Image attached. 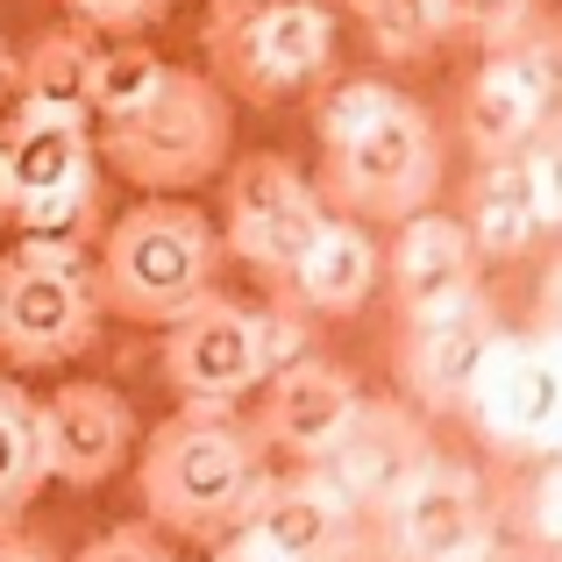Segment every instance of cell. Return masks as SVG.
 I'll return each instance as SVG.
<instances>
[{"label": "cell", "instance_id": "1", "mask_svg": "<svg viewBox=\"0 0 562 562\" xmlns=\"http://www.w3.org/2000/svg\"><path fill=\"white\" fill-rule=\"evenodd\" d=\"M263 477V441L249 435V420H235V406H179L165 427H150L143 441V513L157 520V535L179 541H235L243 513L257 506Z\"/></svg>", "mask_w": 562, "mask_h": 562}, {"label": "cell", "instance_id": "2", "mask_svg": "<svg viewBox=\"0 0 562 562\" xmlns=\"http://www.w3.org/2000/svg\"><path fill=\"white\" fill-rule=\"evenodd\" d=\"M93 306L114 321H143V328H171L200 300H214L221 271V235L192 200H136L100 228L93 257Z\"/></svg>", "mask_w": 562, "mask_h": 562}, {"label": "cell", "instance_id": "3", "mask_svg": "<svg viewBox=\"0 0 562 562\" xmlns=\"http://www.w3.org/2000/svg\"><path fill=\"white\" fill-rule=\"evenodd\" d=\"M228 143H235L228 93L206 71H165L136 114L108 122V136L93 143V165H114V179L143 186L150 200H171L186 186L221 179Z\"/></svg>", "mask_w": 562, "mask_h": 562}, {"label": "cell", "instance_id": "4", "mask_svg": "<svg viewBox=\"0 0 562 562\" xmlns=\"http://www.w3.org/2000/svg\"><path fill=\"white\" fill-rule=\"evenodd\" d=\"M441 192V128L420 100L392 93L378 108V122L357 143H342L335 157H321L314 200L335 221H413L427 214Z\"/></svg>", "mask_w": 562, "mask_h": 562}, {"label": "cell", "instance_id": "5", "mask_svg": "<svg viewBox=\"0 0 562 562\" xmlns=\"http://www.w3.org/2000/svg\"><path fill=\"white\" fill-rule=\"evenodd\" d=\"M206 65L214 86L278 108L300 86L328 79L335 65V14L321 0H257V8H221L206 22Z\"/></svg>", "mask_w": 562, "mask_h": 562}, {"label": "cell", "instance_id": "6", "mask_svg": "<svg viewBox=\"0 0 562 562\" xmlns=\"http://www.w3.org/2000/svg\"><path fill=\"white\" fill-rule=\"evenodd\" d=\"M100 306H93V271L86 257L22 243L0 257V357L22 371H50V363L93 349Z\"/></svg>", "mask_w": 562, "mask_h": 562}, {"label": "cell", "instance_id": "7", "mask_svg": "<svg viewBox=\"0 0 562 562\" xmlns=\"http://www.w3.org/2000/svg\"><path fill=\"white\" fill-rule=\"evenodd\" d=\"M321 228H328V206L314 200V179L292 157L278 150L228 157V171H221V249H235L249 271H263L285 292V278L300 271Z\"/></svg>", "mask_w": 562, "mask_h": 562}, {"label": "cell", "instance_id": "8", "mask_svg": "<svg viewBox=\"0 0 562 562\" xmlns=\"http://www.w3.org/2000/svg\"><path fill=\"white\" fill-rule=\"evenodd\" d=\"M435 456H441L435 435H427V420L406 398H363V406L349 413V427L328 441V456L314 463V477L328 484L363 527H378Z\"/></svg>", "mask_w": 562, "mask_h": 562}, {"label": "cell", "instance_id": "9", "mask_svg": "<svg viewBox=\"0 0 562 562\" xmlns=\"http://www.w3.org/2000/svg\"><path fill=\"white\" fill-rule=\"evenodd\" d=\"M492 555H498L492 492L456 456H435L406 484V498L378 520V562H492Z\"/></svg>", "mask_w": 562, "mask_h": 562}, {"label": "cell", "instance_id": "10", "mask_svg": "<svg viewBox=\"0 0 562 562\" xmlns=\"http://www.w3.org/2000/svg\"><path fill=\"white\" fill-rule=\"evenodd\" d=\"M470 420H477V435L492 441L498 456H513V463H549L555 449V420H562V384H555V349L549 335H498L492 363H484L477 392H470Z\"/></svg>", "mask_w": 562, "mask_h": 562}, {"label": "cell", "instance_id": "11", "mask_svg": "<svg viewBox=\"0 0 562 562\" xmlns=\"http://www.w3.org/2000/svg\"><path fill=\"white\" fill-rule=\"evenodd\" d=\"M235 535H243L263 562H363V555H378L371 527H363L314 470L263 477L257 506L243 513Z\"/></svg>", "mask_w": 562, "mask_h": 562}, {"label": "cell", "instance_id": "12", "mask_svg": "<svg viewBox=\"0 0 562 562\" xmlns=\"http://www.w3.org/2000/svg\"><path fill=\"white\" fill-rule=\"evenodd\" d=\"M498 335H506V321H498V306L484 292H470L449 314L413 321L406 349H398V398L420 420L427 413H463L477 378H484V363H492V349H498Z\"/></svg>", "mask_w": 562, "mask_h": 562}, {"label": "cell", "instance_id": "13", "mask_svg": "<svg viewBox=\"0 0 562 562\" xmlns=\"http://www.w3.org/2000/svg\"><path fill=\"white\" fill-rule=\"evenodd\" d=\"M165 384L186 406H235L263 384V349H257V314L235 300H200L186 321L165 328Z\"/></svg>", "mask_w": 562, "mask_h": 562}, {"label": "cell", "instance_id": "14", "mask_svg": "<svg viewBox=\"0 0 562 562\" xmlns=\"http://www.w3.org/2000/svg\"><path fill=\"white\" fill-rule=\"evenodd\" d=\"M36 441H43V477H65L79 492L108 484L136 449V413L114 384H57L36 398Z\"/></svg>", "mask_w": 562, "mask_h": 562}, {"label": "cell", "instance_id": "15", "mask_svg": "<svg viewBox=\"0 0 562 562\" xmlns=\"http://www.w3.org/2000/svg\"><path fill=\"white\" fill-rule=\"evenodd\" d=\"M357 406H363V384L335 357H314V349H306L300 363H285L278 378H263V406H257V427H249V435H257L263 449L292 456L300 470H314L321 456H328V441L349 427Z\"/></svg>", "mask_w": 562, "mask_h": 562}, {"label": "cell", "instance_id": "16", "mask_svg": "<svg viewBox=\"0 0 562 562\" xmlns=\"http://www.w3.org/2000/svg\"><path fill=\"white\" fill-rule=\"evenodd\" d=\"M93 171L100 165H93V128L86 122H57V114H29V108H14L0 122V200H8V221L93 186Z\"/></svg>", "mask_w": 562, "mask_h": 562}, {"label": "cell", "instance_id": "17", "mask_svg": "<svg viewBox=\"0 0 562 562\" xmlns=\"http://www.w3.org/2000/svg\"><path fill=\"white\" fill-rule=\"evenodd\" d=\"M477 249H470V235L456 228V214H413L398 221V243H392V292H398V314L427 321V314H449V306H463L470 292H477Z\"/></svg>", "mask_w": 562, "mask_h": 562}, {"label": "cell", "instance_id": "18", "mask_svg": "<svg viewBox=\"0 0 562 562\" xmlns=\"http://www.w3.org/2000/svg\"><path fill=\"white\" fill-rule=\"evenodd\" d=\"M378 278H384V249L371 243V228L328 214V228L314 235V249L300 257V271L285 278V300L306 306V314H321V321H349V314H363V300L378 292Z\"/></svg>", "mask_w": 562, "mask_h": 562}, {"label": "cell", "instance_id": "19", "mask_svg": "<svg viewBox=\"0 0 562 562\" xmlns=\"http://www.w3.org/2000/svg\"><path fill=\"white\" fill-rule=\"evenodd\" d=\"M456 122H463V143L484 157V165H513V157L549 128V100H541L520 71H506L498 57H484V71L463 79Z\"/></svg>", "mask_w": 562, "mask_h": 562}, {"label": "cell", "instance_id": "20", "mask_svg": "<svg viewBox=\"0 0 562 562\" xmlns=\"http://www.w3.org/2000/svg\"><path fill=\"white\" fill-rule=\"evenodd\" d=\"M93 57L100 43L86 29L57 22L14 57V93L29 114H57V122H93Z\"/></svg>", "mask_w": 562, "mask_h": 562}, {"label": "cell", "instance_id": "21", "mask_svg": "<svg viewBox=\"0 0 562 562\" xmlns=\"http://www.w3.org/2000/svg\"><path fill=\"white\" fill-rule=\"evenodd\" d=\"M456 228L470 235V249H477V263H506L520 257V249H535V235H549V214H541V200L527 192L520 165H484L477 179L463 186V214H456Z\"/></svg>", "mask_w": 562, "mask_h": 562}, {"label": "cell", "instance_id": "22", "mask_svg": "<svg viewBox=\"0 0 562 562\" xmlns=\"http://www.w3.org/2000/svg\"><path fill=\"white\" fill-rule=\"evenodd\" d=\"M43 484L50 477H43V441H36V398L14 378H0V527L22 520Z\"/></svg>", "mask_w": 562, "mask_h": 562}, {"label": "cell", "instance_id": "23", "mask_svg": "<svg viewBox=\"0 0 562 562\" xmlns=\"http://www.w3.org/2000/svg\"><path fill=\"white\" fill-rule=\"evenodd\" d=\"M165 57L143 50V43H114V50L93 57V114L100 122H122V114H136L143 100L157 93V79H165Z\"/></svg>", "mask_w": 562, "mask_h": 562}, {"label": "cell", "instance_id": "24", "mask_svg": "<svg viewBox=\"0 0 562 562\" xmlns=\"http://www.w3.org/2000/svg\"><path fill=\"white\" fill-rule=\"evenodd\" d=\"M392 100V86H378V79H342L328 100L314 108V136H321V157H335L342 143H357L363 128L378 122V108Z\"/></svg>", "mask_w": 562, "mask_h": 562}, {"label": "cell", "instance_id": "25", "mask_svg": "<svg viewBox=\"0 0 562 562\" xmlns=\"http://www.w3.org/2000/svg\"><path fill=\"white\" fill-rule=\"evenodd\" d=\"M363 29H371L378 57H392V65H413V57L435 50V22H427V0H378V8L363 14Z\"/></svg>", "mask_w": 562, "mask_h": 562}, {"label": "cell", "instance_id": "26", "mask_svg": "<svg viewBox=\"0 0 562 562\" xmlns=\"http://www.w3.org/2000/svg\"><path fill=\"white\" fill-rule=\"evenodd\" d=\"M520 8L527 0H427V22H435V43H492Z\"/></svg>", "mask_w": 562, "mask_h": 562}, {"label": "cell", "instance_id": "27", "mask_svg": "<svg viewBox=\"0 0 562 562\" xmlns=\"http://www.w3.org/2000/svg\"><path fill=\"white\" fill-rule=\"evenodd\" d=\"M71 8V29H86V36H136V29L165 22L171 0H65Z\"/></svg>", "mask_w": 562, "mask_h": 562}, {"label": "cell", "instance_id": "28", "mask_svg": "<svg viewBox=\"0 0 562 562\" xmlns=\"http://www.w3.org/2000/svg\"><path fill=\"white\" fill-rule=\"evenodd\" d=\"M71 562H171V549H165V535L157 527H108L100 541H86Z\"/></svg>", "mask_w": 562, "mask_h": 562}, {"label": "cell", "instance_id": "29", "mask_svg": "<svg viewBox=\"0 0 562 562\" xmlns=\"http://www.w3.org/2000/svg\"><path fill=\"white\" fill-rule=\"evenodd\" d=\"M257 349H263V378H278L285 363H300L306 357V328H300V314H257Z\"/></svg>", "mask_w": 562, "mask_h": 562}, {"label": "cell", "instance_id": "30", "mask_svg": "<svg viewBox=\"0 0 562 562\" xmlns=\"http://www.w3.org/2000/svg\"><path fill=\"white\" fill-rule=\"evenodd\" d=\"M527 527H535V549H549L555 541V470L541 463V477H535V506H527Z\"/></svg>", "mask_w": 562, "mask_h": 562}, {"label": "cell", "instance_id": "31", "mask_svg": "<svg viewBox=\"0 0 562 562\" xmlns=\"http://www.w3.org/2000/svg\"><path fill=\"white\" fill-rule=\"evenodd\" d=\"M0 562H57V549L29 527H0Z\"/></svg>", "mask_w": 562, "mask_h": 562}, {"label": "cell", "instance_id": "32", "mask_svg": "<svg viewBox=\"0 0 562 562\" xmlns=\"http://www.w3.org/2000/svg\"><path fill=\"white\" fill-rule=\"evenodd\" d=\"M214 562H263L257 549H249V541L243 535H235V541H221V549H214Z\"/></svg>", "mask_w": 562, "mask_h": 562}, {"label": "cell", "instance_id": "33", "mask_svg": "<svg viewBox=\"0 0 562 562\" xmlns=\"http://www.w3.org/2000/svg\"><path fill=\"white\" fill-rule=\"evenodd\" d=\"M8 93H14V50L0 43V100H8Z\"/></svg>", "mask_w": 562, "mask_h": 562}, {"label": "cell", "instance_id": "34", "mask_svg": "<svg viewBox=\"0 0 562 562\" xmlns=\"http://www.w3.org/2000/svg\"><path fill=\"white\" fill-rule=\"evenodd\" d=\"M342 8H349V14H371V8H378V0H342Z\"/></svg>", "mask_w": 562, "mask_h": 562}, {"label": "cell", "instance_id": "35", "mask_svg": "<svg viewBox=\"0 0 562 562\" xmlns=\"http://www.w3.org/2000/svg\"><path fill=\"white\" fill-rule=\"evenodd\" d=\"M221 8H257V0H221Z\"/></svg>", "mask_w": 562, "mask_h": 562}, {"label": "cell", "instance_id": "36", "mask_svg": "<svg viewBox=\"0 0 562 562\" xmlns=\"http://www.w3.org/2000/svg\"><path fill=\"white\" fill-rule=\"evenodd\" d=\"M0 228H8V200H0Z\"/></svg>", "mask_w": 562, "mask_h": 562}]
</instances>
